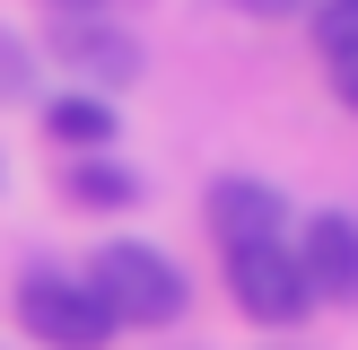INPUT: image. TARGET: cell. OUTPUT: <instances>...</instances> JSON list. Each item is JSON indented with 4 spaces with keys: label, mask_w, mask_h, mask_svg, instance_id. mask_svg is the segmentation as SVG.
<instances>
[{
    "label": "cell",
    "mask_w": 358,
    "mask_h": 350,
    "mask_svg": "<svg viewBox=\"0 0 358 350\" xmlns=\"http://www.w3.org/2000/svg\"><path fill=\"white\" fill-rule=\"evenodd\" d=\"M27 88H35V52L17 44L9 27H0V105H9V97H27Z\"/></svg>",
    "instance_id": "30bf717a"
},
{
    "label": "cell",
    "mask_w": 358,
    "mask_h": 350,
    "mask_svg": "<svg viewBox=\"0 0 358 350\" xmlns=\"http://www.w3.org/2000/svg\"><path fill=\"white\" fill-rule=\"evenodd\" d=\"M341 105H350V114H358V62L341 70Z\"/></svg>",
    "instance_id": "4fadbf2b"
},
{
    "label": "cell",
    "mask_w": 358,
    "mask_h": 350,
    "mask_svg": "<svg viewBox=\"0 0 358 350\" xmlns=\"http://www.w3.org/2000/svg\"><path fill=\"white\" fill-rule=\"evenodd\" d=\"M227 298L254 324H297L315 307L306 272H297V245H245V254H227Z\"/></svg>",
    "instance_id": "3957f363"
},
{
    "label": "cell",
    "mask_w": 358,
    "mask_h": 350,
    "mask_svg": "<svg viewBox=\"0 0 358 350\" xmlns=\"http://www.w3.org/2000/svg\"><path fill=\"white\" fill-rule=\"evenodd\" d=\"M44 52H52L62 70H79L87 97H105V105H114V88H131V79H140V44H131L122 27H105V18H62Z\"/></svg>",
    "instance_id": "5b68a950"
},
{
    "label": "cell",
    "mask_w": 358,
    "mask_h": 350,
    "mask_svg": "<svg viewBox=\"0 0 358 350\" xmlns=\"http://www.w3.org/2000/svg\"><path fill=\"white\" fill-rule=\"evenodd\" d=\"M17 324H27L44 350H105L114 342L105 307L87 298V280H70V272H27L17 280Z\"/></svg>",
    "instance_id": "7a4b0ae2"
},
{
    "label": "cell",
    "mask_w": 358,
    "mask_h": 350,
    "mask_svg": "<svg viewBox=\"0 0 358 350\" xmlns=\"http://www.w3.org/2000/svg\"><path fill=\"white\" fill-rule=\"evenodd\" d=\"M44 9H62V18H96L105 0H44Z\"/></svg>",
    "instance_id": "7c38bea8"
},
{
    "label": "cell",
    "mask_w": 358,
    "mask_h": 350,
    "mask_svg": "<svg viewBox=\"0 0 358 350\" xmlns=\"http://www.w3.org/2000/svg\"><path fill=\"white\" fill-rule=\"evenodd\" d=\"M201 210H210V237H219L227 254H245V245H289V192L262 184V175H219Z\"/></svg>",
    "instance_id": "277c9868"
},
{
    "label": "cell",
    "mask_w": 358,
    "mask_h": 350,
    "mask_svg": "<svg viewBox=\"0 0 358 350\" xmlns=\"http://www.w3.org/2000/svg\"><path fill=\"white\" fill-rule=\"evenodd\" d=\"M227 9H245V18H297V9H315V0H227Z\"/></svg>",
    "instance_id": "8fae6325"
},
{
    "label": "cell",
    "mask_w": 358,
    "mask_h": 350,
    "mask_svg": "<svg viewBox=\"0 0 358 350\" xmlns=\"http://www.w3.org/2000/svg\"><path fill=\"white\" fill-rule=\"evenodd\" d=\"M297 272L324 307H358V219L350 210H315L306 245H297Z\"/></svg>",
    "instance_id": "8992f818"
},
{
    "label": "cell",
    "mask_w": 358,
    "mask_h": 350,
    "mask_svg": "<svg viewBox=\"0 0 358 350\" xmlns=\"http://www.w3.org/2000/svg\"><path fill=\"white\" fill-rule=\"evenodd\" d=\"M87 298L105 307V324H175L184 315V262H166L140 237H114L87 254Z\"/></svg>",
    "instance_id": "6da1fadb"
},
{
    "label": "cell",
    "mask_w": 358,
    "mask_h": 350,
    "mask_svg": "<svg viewBox=\"0 0 358 350\" xmlns=\"http://www.w3.org/2000/svg\"><path fill=\"white\" fill-rule=\"evenodd\" d=\"M44 132L62 140V149H79V158H105L114 149V105L87 97V88L79 97H44Z\"/></svg>",
    "instance_id": "52a82bcc"
},
{
    "label": "cell",
    "mask_w": 358,
    "mask_h": 350,
    "mask_svg": "<svg viewBox=\"0 0 358 350\" xmlns=\"http://www.w3.org/2000/svg\"><path fill=\"white\" fill-rule=\"evenodd\" d=\"M62 192H70L79 210H131V202H140V175L122 167V158H79V167L62 175Z\"/></svg>",
    "instance_id": "ba28073f"
},
{
    "label": "cell",
    "mask_w": 358,
    "mask_h": 350,
    "mask_svg": "<svg viewBox=\"0 0 358 350\" xmlns=\"http://www.w3.org/2000/svg\"><path fill=\"white\" fill-rule=\"evenodd\" d=\"M315 52H324L332 70L358 62V0H315Z\"/></svg>",
    "instance_id": "9c48e42d"
}]
</instances>
